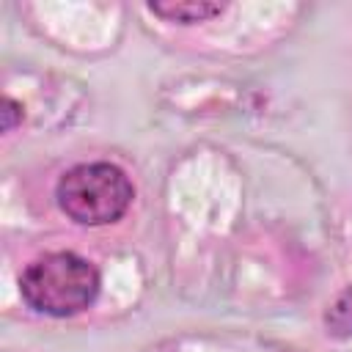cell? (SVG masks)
Returning <instances> with one entry per match:
<instances>
[{"label":"cell","instance_id":"6da1fadb","mask_svg":"<svg viewBox=\"0 0 352 352\" xmlns=\"http://www.w3.org/2000/svg\"><path fill=\"white\" fill-rule=\"evenodd\" d=\"M99 289V270L72 250L44 253L19 275V294L25 305L55 319H69L88 311L96 302Z\"/></svg>","mask_w":352,"mask_h":352},{"label":"cell","instance_id":"7a4b0ae2","mask_svg":"<svg viewBox=\"0 0 352 352\" xmlns=\"http://www.w3.org/2000/svg\"><path fill=\"white\" fill-rule=\"evenodd\" d=\"M135 187L113 162H80L60 173L55 184L58 209L77 226H110L132 206Z\"/></svg>","mask_w":352,"mask_h":352},{"label":"cell","instance_id":"3957f363","mask_svg":"<svg viewBox=\"0 0 352 352\" xmlns=\"http://www.w3.org/2000/svg\"><path fill=\"white\" fill-rule=\"evenodd\" d=\"M146 8L154 16L165 19V22L195 25V22H206L212 16H220L226 11V3H212V0H154Z\"/></svg>","mask_w":352,"mask_h":352},{"label":"cell","instance_id":"277c9868","mask_svg":"<svg viewBox=\"0 0 352 352\" xmlns=\"http://www.w3.org/2000/svg\"><path fill=\"white\" fill-rule=\"evenodd\" d=\"M324 327L333 338H349L352 336V286L344 289L324 311Z\"/></svg>","mask_w":352,"mask_h":352},{"label":"cell","instance_id":"5b68a950","mask_svg":"<svg viewBox=\"0 0 352 352\" xmlns=\"http://www.w3.org/2000/svg\"><path fill=\"white\" fill-rule=\"evenodd\" d=\"M0 116H3L0 129H3V132H11V129L22 121V104L14 102L11 96H6V99H3V110H0Z\"/></svg>","mask_w":352,"mask_h":352}]
</instances>
